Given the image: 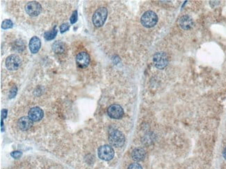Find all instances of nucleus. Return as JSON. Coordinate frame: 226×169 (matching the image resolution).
I'll return each instance as SVG.
<instances>
[{
  "label": "nucleus",
  "mask_w": 226,
  "mask_h": 169,
  "mask_svg": "<svg viewBox=\"0 0 226 169\" xmlns=\"http://www.w3.org/2000/svg\"><path fill=\"white\" fill-rule=\"evenodd\" d=\"M108 11L105 7H101L98 9L93 15V23L96 27H101L104 25L106 17H107Z\"/></svg>",
  "instance_id": "obj_1"
},
{
  "label": "nucleus",
  "mask_w": 226,
  "mask_h": 169,
  "mask_svg": "<svg viewBox=\"0 0 226 169\" xmlns=\"http://www.w3.org/2000/svg\"><path fill=\"white\" fill-rule=\"evenodd\" d=\"M109 140L110 144L115 147H121L125 144V136L120 131L118 130H112L110 131Z\"/></svg>",
  "instance_id": "obj_2"
},
{
  "label": "nucleus",
  "mask_w": 226,
  "mask_h": 169,
  "mask_svg": "<svg viewBox=\"0 0 226 169\" xmlns=\"http://www.w3.org/2000/svg\"><path fill=\"white\" fill-rule=\"evenodd\" d=\"M158 21V17L155 12L152 11H146L141 16V22L145 27L151 28L156 25Z\"/></svg>",
  "instance_id": "obj_3"
},
{
  "label": "nucleus",
  "mask_w": 226,
  "mask_h": 169,
  "mask_svg": "<svg viewBox=\"0 0 226 169\" xmlns=\"http://www.w3.org/2000/svg\"><path fill=\"white\" fill-rule=\"evenodd\" d=\"M153 62L155 67L159 69H162L167 66L168 58L166 53L164 52H157L154 55Z\"/></svg>",
  "instance_id": "obj_4"
},
{
  "label": "nucleus",
  "mask_w": 226,
  "mask_h": 169,
  "mask_svg": "<svg viewBox=\"0 0 226 169\" xmlns=\"http://www.w3.org/2000/svg\"><path fill=\"white\" fill-rule=\"evenodd\" d=\"M98 157L102 160L109 161L114 157V150L109 145H104L98 149Z\"/></svg>",
  "instance_id": "obj_5"
},
{
  "label": "nucleus",
  "mask_w": 226,
  "mask_h": 169,
  "mask_svg": "<svg viewBox=\"0 0 226 169\" xmlns=\"http://www.w3.org/2000/svg\"><path fill=\"white\" fill-rule=\"evenodd\" d=\"M21 59L17 55H9L6 60V67L11 71H15L20 68L21 65Z\"/></svg>",
  "instance_id": "obj_6"
},
{
  "label": "nucleus",
  "mask_w": 226,
  "mask_h": 169,
  "mask_svg": "<svg viewBox=\"0 0 226 169\" xmlns=\"http://www.w3.org/2000/svg\"><path fill=\"white\" fill-rule=\"evenodd\" d=\"M25 11L29 15L32 16V17H36L41 13L42 7L37 1H32L26 4Z\"/></svg>",
  "instance_id": "obj_7"
},
{
  "label": "nucleus",
  "mask_w": 226,
  "mask_h": 169,
  "mask_svg": "<svg viewBox=\"0 0 226 169\" xmlns=\"http://www.w3.org/2000/svg\"><path fill=\"white\" fill-rule=\"evenodd\" d=\"M107 113L111 118L118 119H120L123 116L124 112H123L122 107L120 106L117 104H114L109 107Z\"/></svg>",
  "instance_id": "obj_8"
},
{
  "label": "nucleus",
  "mask_w": 226,
  "mask_h": 169,
  "mask_svg": "<svg viewBox=\"0 0 226 169\" xmlns=\"http://www.w3.org/2000/svg\"><path fill=\"white\" fill-rule=\"evenodd\" d=\"M76 63L80 68L87 67L90 63V56L85 51L80 52L76 56Z\"/></svg>",
  "instance_id": "obj_9"
},
{
  "label": "nucleus",
  "mask_w": 226,
  "mask_h": 169,
  "mask_svg": "<svg viewBox=\"0 0 226 169\" xmlns=\"http://www.w3.org/2000/svg\"><path fill=\"white\" fill-rule=\"evenodd\" d=\"M29 117L33 121H39L43 117V111L38 107H34L29 112Z\"/></svg>",
  "instance_id": "obj_10"
},
{
  "label": "nucleus",
  "mask_w": 226,
  "mask_h": 169,
  "mask_svg": "<svg viewBox=\"0 0 226 169\" xmlns=\"http://www.w3.org/2000/svg\"><path fill=\"white\" fill-rule=\"evenodd\" d=\"M179 25L182 29L188 30L190 29L194 25V22L189 16L184 15L179 20Z\"/></svg>",
  "instance_id": "obj_11"
},
{
  "label": "nucleus",
  "mask_w": 226,
  "mask_h": 169,
  "mask_svg": "<svg viewBox=\"0 0 226 169\" xmlns=\"http://www.w3.org/2000/svg\"><path fill=\"white\" fill-rule=\"evenodd\" d=\"M18 127L22 130H27L32 126L33 121L29 117H22L18 122Z\"/></svg>",
  "instance_id": "obj_12"
},
{
  "label": "nucleus",
  "mask_w": 226,
  "mask_h": 169,
  "mask_svg": "<svg viewBox=\"0 0 226 169\" xmlns=\"http://www.w3.org/2000/svg\"><path fill=\"white\" fill-rule=\"evenodd\" d=\"M29 49L32 53H36L40 50L41 47L40 40L37 36H34L31 38L29 44Z\"/></svg>",
  "instance_id": "obj_13"
},
{
  "label": "nucleus",
  "mask_w": 226,
  "mask_h": 169,
  "mask_svg": "<svg viewBox=\"0 0 226 169\" xmlns=\"http://www.w3.org/2000/svg\"><path fill=\"white\" fill-rule=\"evenodd\" d=\"M145 154H146V152H145V150L141 148H135L134 150H133L132 152H131L132 159L136 161V162L142 161L145 158Z\"/></svg>",
  "instance_id": "obj_14"
},
{
  "label": "nucleus",
  "mask_w": 226,
  "mask_h": 169,
  "mask_svg": "<svg viewBox=\"0 0 226 169\" xmlns=\"http://www.w3.org/2000/svg\"><path fill=\"white\" fill-rule=\"evenodd\" d=\"M52 49H53V51L56 53H63L65 51V44L61 42H59V41H57V42L54 43V44H53Z\"/></svg>",
  "instance_id": "obj_15"
},
{
  "label": "nucleus",
  "mask_w": 226,
  "mask_h": 169,
  "mask_svg": "<svg viewBox=\"0 0 226 169\" xmlns=\"http://www.w3.org/2000/svg\"><path fill=\"white\" fill-rule=\"evenodd\" d=\"M57 29L56 28V26L53 28L52 30L50 31H48V32H45V34H44V38L46 40H52L54 39L55 37L56 36V34H57Z\"/></svg>",
  "instance_id": "obj_16"
},
{
  "label": "nucleus",
  "mask_w": 226,
  "mask_h": 169,
  "mask_svg": "<svg viewBox=\"0 0 226 169\" xmlns=\"http://www.w3.org/2000/svg\"><path fill=\"white\" fill-rule=\"evenodd\" d=\"M13 26V23L11 20H6L1 24V28L3 29H9L11 28Z\"/></svg>",
  "instance_id": "obj_17"
},
{
  "label": "nucleus",
  "mask_w": 226,
  "mask_h": 169,
  "mask_svg": "<svg viewBox=\"0 0 226 169\" xmlns=\"http://www.w3.org/2000/svg\"><path fill=\"white\" fill-rule=\"evenodd\" d=\"M70 28V24L68 23H65L63 24L62 25L60 26V31L61 34H63V33L68 31Z\"/></svg>",
  "instance_id": "obj_18"
},
{
  "label": "nucleus",
  "mask_w": 226,
  "mask_h": 169,
  "mask_svg": "<svg viewBox=\"0 0 226 169\" xmlns=\"http://www.w3.org/2000/svg\"><path fill=\"white\" fill-rule=\"evenodd\" d=\"M70 23L72 24H75L76 22L77 21V11H75L73 12V15L70 17Z\"/></svg>",
  "instance_id": "obj_19"
},
{
  "label": "nucleus",
  "mask_w": 226,
  "mask_h": 169,
  "mask_svg": "<svg viewBox=\"0 0 226 169\" xmlns=\"http://www.w3.org/2000/svg\"><path fill=\"white\" fill-rule=\"evenodd\" d=\"M128 169H143V168L139 164H137V163H134V164H131L130 166H129Z\"/></svg>",
  "instance_id": "obj_20"
},
{
  "label": "nucleus",
  "mask_w": 226,
  "mask_h": 169,
  "mask_svg": "<svg viewBox=\"0 0 226 169\" xmlns=\"http://www.w3.org/2000/svg\"><path fill=\"white\" fill-rule=\"evenodd\" d=\"M11 155L13 157V158L15 159H18L20 158V157H21L22 155V152H20V151H14L13 152H11Z\"/></svg>",
  "instance_id": "obj_21"
},
{
  "label": "nucleus",
  "mask_w": 226,
  "mask_h": 169,
  "mask_svg": "<svg viewBox=\"0 0 226 169\" xmlns=\"http://www.w3.org/2000/svg\"><path fill=\"white\" fill-rule=\"evenodd\" d=\"M11 93V96H11V98L14 97V96H15L16 95V94H17V87H14L13 88V89H12Z\"/></svg>",
  "instance_id": "obj_22"
},
{
  "label": "nucleus",
  "mask_w": 226,
  "mask_h": 169,
  "mask_svg": "<svg viewBox=\"0 0 226 169\" xmlns=\"http://www.w3.org/2000/svg\"><path fill=\"white\" fill-rule=\"evenodd\" d=\"M7 110H2V118L5 119L7 117Z\"/></svg>",
  "instance_id": "obj_23"
},
{
  "label": "nucleus",
  "mask_w": 226,
  "mask_h": 169,
  "mask_svg": "<svg viewBox=\"0 0 226 169\" xmlns=\"http://www.w3.org/2000/svg\"><path fill=\"white\" fill-rule=\"evenodd\" d=\"M223 157L225 158V160H226V147L225 148V149L223 150Z\"/></svg>",
  "instance_id": "obj_24"
}]
</instances>
